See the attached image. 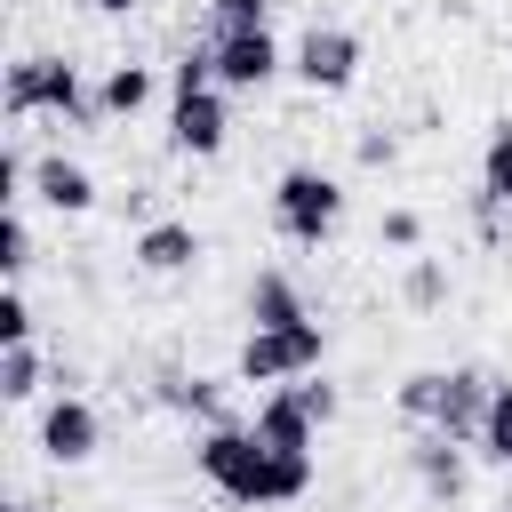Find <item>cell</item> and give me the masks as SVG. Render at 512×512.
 I'll return each mask as SVG.
<instances>
[{"label":"cell","instance_id":"25","mask_svg":"<svg viewBox=\"0 0 512 512\" xmlns=\"http://www.w3.org/2000/svg\"><path fill=\"white\" fill-rule=\"evenodd\" d=\"M392 152H400V144H392V136H376V128H368V136H360V168H392Z\"/></svg>","mask_w":512,"mask_h":512},{"label":"cell","instance_id":"27","mask_svg":"<svg viewBox=\"0 0 512 512\" xmlns=\"http://www.w3.org/2000/svg\"><path fill=\"white\" fill-rule=\"evenodd\" d=\"M0 512H40V504H0Z\"/></svg>","mask_w":512,"mask_h":512},{"label":"cell","instance_id":"21","mask_svg":"<svg viewBox=\"0 0 512 512\" xmlns=\"http://www.w3.org/2000/svg\"><path fill=\"white\" fill-rule=\"evenodd\" d=\"M400 296H408L416 312H440V304H448V272H440V256H408V280H400Z\"/></svg>","mask_w":512,"mask_h":512},{"label":"cell","instance_id":"26","mask_svg":"<svg viewBox=\"0 0 512 512\" xmlns=\"http://www.w3.org/2000/svg\"><path fill=\"white\" fill-rule=\"evenodd\" d=\"M88 8H96V16H136L144 0H88Z\"/></svg>","mask_w":512,"mask_h":512},{"label":"cell","instance_id":"10","mask_svg":"<svg viewBox=\"0 0 512 512\" xmlns=\"http://www.w3.org/2000/svg\"><path fill=\"white\" fill-rule=\"evenodd\" d=\"M488 400H496V384H488L480 368H440V408H432V424H424V432H448L456 448H480Z\"/></svg>","mask_w":512,"mask_h":512},{"label":"cell","instance_id":"2","mask_svg":"<svg viewBox=\"0 0 512 512\" xmlns=\"http://www.w3.org/2000/svg\"><path fill=\"white\" fill-rule=\"evenodd\" d=\"M0 104H8V120H32V112H56V120H72V128H96V120H104V112H96V88H88L80 64H64V56H16L8 80H0Z\"/></svg>","mask_w":512,"mask_h":512},{"label":"cell","instance_id":"4","mask_svg":"<svg viewBox=\"0 0 512 512\" xmlns=\"http://www.w3.org/2000/svg\"><path fill=\"white\" fill-rule=\"evenodd\" d=\"M320 360H328V328H320V320H296V328H248L232 376H240V384H296V376H320Z\"/></svg>","mask_w":512,"mask_h":512},{"label":"cell","instance_id":"3","mask_svg":"<svg viewBox=\"0 0 512 512\" xmlns=\"http://www.w3.org/2000/svg\"><path fill=\"white\" fill-rule=\"evenodd\" d=\"M336 224H344V184H336L328 168L296 160V168L272 176V232H280L288 248H320Z\"/></svg>","mask_w":512,"mask_h":512},{"label":"cell","instance_id":"19","mask_svg":"<svg viewBox=\"0 0 512 512\" xmlns=\"http://www.w3.org/2000/svg\"><path fill=\"white\" fill-rule=\"evenodd\" d=\"M392 408H400V424H432V408H440V368H416V376H400V392H392Z\"/></svg>","mask_w":512,"mask_h":512},{"label":"cell","instance_id":"24","mask_svg":"<svg viewBox=\"0 0 512 512\" xmlns=\"http://www.w3.org/2000/svg\"><path fill=\"white\" fill-rule=\"evenodd\" d=\"M8 344H32V304H24V288H0V352Z\"/></svg>","mask_w":512,"mask_h":512},{"label":"cell","instance_id":"20","mask_svg":"<svg viewBox=\"0 0 512 512\" xmlns=\"http://www.w3.org/2000/svg\"><path fill=\"white\" fill-rule=\"evenodd\" d=\"M0 272H8V288L32 272V216H24V208L0 216Z\"/></svg>","mask_w":512,"mask_h":512},{"label":"cell","instance_id":"18","mask_svg":"<svg viewBox=\"0 0 512 512\" xmlns=\"http://www.w3.org/2000/svg\"><path fill=\"white\" fill-rule=\"evenodd\" d=\"M480 200L488 208H512V120L488 136V152H480Z\"/></svg>","mask_w":512,"mask_h":512},{"label":"cell","instance_id":"6","mask_svg":"<svg viewBox=\"0 0 512 512\" xmlns=\"http://www.w3.org/2000/svg\"><path fill=\"white\" fill-rule=\"evenodd\" d=\"M208 48H216V88H224V96H256V88H272V80L288 72V48H280L272 24L208 32Z\"/></svg>","mask_w":512,"mask_h":512},{"label":"cell","instance_id":"8","mask_svg":"<svg viewBox=\"0 0 512 512\" xmlns=\"http://www.w3.org/2000/svg\"><path fill=\"white\" fill-rule=\"evenodd\" d=\"M232 136V112H224V88H168V144L184 160H216Z\"/></svg>","mask_w":512,"mask_h":512},{"label":"cell","instance_id":"23","mask_svg":"<svg viewBox=\"0 0 512 512\" xmlns=\"http://www.w3.org/2000/svg\"><path fill=\"white\" fill-rule=\"evenodd\" d=\"M376 248H400V256L424 248V216H416V208H384V216H376Z\"/></svg>","mask_w":512,"mask_h":512},{"label":"cell","instance_id":"11","mask_svg":"<svg viewBox=\"0 0 512 512\" xmlns=\"http://www.w3.org/2000/svg\"><path fill=\"white\" fill-rule=\"evenodd\" d=\"M104 448V416L80 400V392H56L48 408H40V456L48 464H88Z\"/></svg>","mask_w":512,"mask_h":512},{"label":"cell","instance_id":"5","mask_svg":"<svg viewBox=\"0 0 512 512\" xmlns=\"http://www.w3.org/2000/svg\"><path fill=\"white\" fill-rule=\"evenodd\" d=\"M336 408H344V400H336L328 376H296V384H272L248 424H256L272 448H304V456H312V440H320V424H328Z\"/></svg>","mask_w":512,"mask_h":512},{"label":"cell","instance_id":"16","mask_svg":"<svg viewBox=\"0 0 512 512\" xmlns=\"http://www.w3.org/2000/svg\"><path fill=\"white\" fill-rule=\"evenodd\" d=\"M296 320H312V312H304V288H296L280 264H264V272L248 280V328H296Z\"/></svg>","mask_w":512,"mask_h":512},{"label":"cell","instance_id":"9","mask_svg":"<svg viewBox=\"0 0 512 512\" xmlns=\"http://www.w3.org/2000/svg\"><path fill=\"white\" fill-rule=\"evenodd\" d=\"M208 256V240H200V224H184V216H152L136 240H128V264L144 272V280H176V272H192Z\"/></svg>","mask_w":512,"mask_h":512},{"label":"cell","instance_id":"15","mask_svg":"<svg viewBox=\"0 0 512 512\" xmlns=\"http://www.w3.org/2000/svg\"><path fill=\"white\" fill-rule=\"evenodd\" d=\"M152 96H160V80H152V64H136V56L104 64V80H96V112H104V120H136Z\"/></svg>","mask_w":512,"mask_h":512},{"label":"cell","instance_id":"12","mask_svg":"<svg viewBox=\"0 0 512 512\" xmlns=\"http://www.w3.org/2000/svg\"><path fill=\"white\" fill-rule=\"evenodd\" d=\"M408 472H416V488H424L432 504H464V496H472L464 448H456L448 432H416V440H408Z\"/></svg>","mask_w":512,"mask_h":512},{"label":"cell","instance_id":"17","mask_svg":"<svg viewBox=\"0 0 512 512\" xmlns=\"http://www.w3.org/2000/svg\"><path fill=\"white\" fill-rule=\"evenodd\" d=\"M40 384H48V360H40V344H8V352H0V400H8V408H24Z\"/></svg>","mask_w":512,"mask_h":512},{"label":"cell","instance_id":"22","mask_svg":"<svg viewBox=\"0 0 512 512\" xmlns=\"http://www.w3.org/2000/svg\"><path fill=\"white\" fill-rule=\"evenodd\" d=\"M480 456L512 472V384H496V400H488V424H480Z\"/></svg>","mask_w":512,"mask_h":512},{"label":"cell","instance_id":"1","mask_svg":"<svg viewBox=\"0 0 512 512\" xmlns=\"http://www.w3.org/2000/svg\"><path fill=\"white\" fill-rule=\"evenodd\" d=\"M200 480L248 512H272V504H296L312 488V456L304 448H272L256 424H208L200 448H192Z\"/></svg>","mask_w":512,"mask_h":512},{"label":"cell","instance_id":"14","mask_svg":"<svg viewBox=\"0 0 512 512\" xmlns=\"http://www.w3.org/2000/svg\"><path fill=\"white\" fill-rule=\"evenodd\" d=\"M152 400H160L168 416L232 424V416H224V384H216V376H192V368H160V376H152Z\"/></svg>","mask_w":512,"mask_h":512},{"label":"cell","instance_id":"13","mask_svg":"<svg viewBox=\"0 0 512 512\" xmlns=\"http://www.w3.org/2000/svg\"><path fill=\"white\" fill-rule=\"evenodd\" d=\"M32 200L56 208V216H88V208H96V176H88L80 160H64V152H40V160H32Z\"/></svg>","mask_w":512,"mask_h":512},{"label":"cell","instance_id":"7","mask_svg":"<svg viewBox=\"0 0 512 512\" xmlns=\"http://www.w3.org/2000/svg\"><path fill=\"white\" fill-rule=\"evenodd\" d=\"M288 72H296L312 96H344V88L360 80V40H352L344 24H304L296 48H288Z\"/></svg>","mask_w":512,"mask_h":512}]
</instances>
